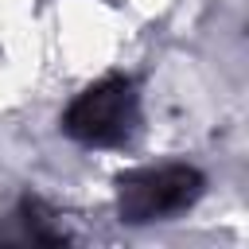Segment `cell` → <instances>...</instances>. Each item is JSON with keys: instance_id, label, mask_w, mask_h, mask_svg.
Listing matches in <instances>:
<instances>
[{"instance_id": "2", "label": "cell", "mask_w": 249, "mask_h": 249, "mask_svg": "<svg viewBox=\"0 0 249 249\" xmlns=\"http://www.w3.org/2000/svg\"><path fill=\"white\" fill-rule=\"evenodd\" d=\"M206 191V175L191 163H156L136 167L117 179V214L128 226L167 222L191 210Z\"/></svg>"}, {"instance_id": "3", "label": "cell", "mask_w": 249, "mask_h": 249, "mask_svg": "<svg viewBox=\"0 0 249 249\" xmlns=\"http://www.w3.org/2000/svg\"><path fill=\"white\" fill-rule=\"evenodd\" d=\"M0 241H12V245H62L70 241L62 218L35 195L19 198V206L4 218L0 226Z\"/></svg>"}, {"instance_id": "1", "label": "cell", "mask_w": 249, "mask_h": 249, "mask_svg": "<svg viewBox=\"0 0 249 249\" xmlns=\"http://www.w3.org/2000/svg\"><path fill=\"white\" fill-rule=\"evenodd\" d=\"M140 124V93L124 74L89 82L62 113V132L86 148H121Z\"/></svg>"}]
</instances>
